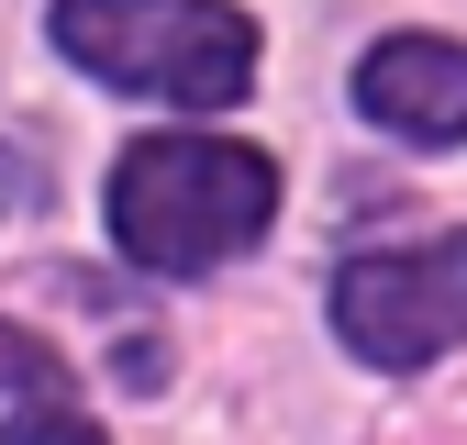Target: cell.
Returning a JSON list of instances; mask_svg holds the SVG:
<instances>
[{
  "label": "cell",
  "mask_w": 467,
  "mask_h": 445,
  "mask_svg": "<svg viewBox=\"0 0 467 445\" xmlns=\"http://www.w3.org/2000/svg\"><path fill=\"white\" fill-rule=\"evenodd\" d=\"M0 389H67V357L34 346L23 323H0Z\"/></svg>",
  "instance_id": "cell-6"
},
{
  "label": "cell",
  "mask_w": 467,
  "mask_h": 445,
  "mask_svg": "<svg viewBox=\"0 0 467 445\" xmlns=\"http://www.w3.org/2000/svg\"><path fill=\"white\" fill-rule=\"evenodd\" d=\"M56 45L89 78L179 111H223L256 78V23L234 0H56Z\"/></svg>",
  "instance_id": "cell-2"
},
{
  "label": "cell",
  "mask_w": 467,
  "mask_h": 445,
  "mask_svg": "<svg viewBox=\"0 0 467 445\" xmlns=\"http://www.w3.org/2000/svg\"><path fill=\"white\" fill-rule=\"evenodd\" d=\"M12 445H100V423L78 412V389H34V412H12Z\"/></svg>",
  "instance_id": "cell-5"
},
{
  "label": "cell",
  "mask_w": 467,
  "mask_h": 445,
  "mask_svg": "<svg viewBox=\"0 0 467 445\" xmlns=\"http://www.w3.org/2000/svg\"><path fill=\"white\" fill-rule=\"evenodd\" d=\"M278 212V167L256 145L223 134H145L111 167V245L156 278H201L223 256H245Z\"/></svg>",
  "instance_id": "cell-1"
},
{
  "label": "cell",
  "mask_w": 467,
  "mask_h": 445,
  "mask_svg": "<svg viewBox=\"0 0 467 445\" xmlns=\"http://www.w3.org/2000/svg\"><path fill=\"white\" fill-rule=\"evenodd\" d=\"M357 111L412 145H467V45L456 34H389L357 56Z\"/></svg>",
  "instance_id": "cell-4"
},
{
  "label": "cell",
  "mask_w": 467,
  "mask_h": 445,
  "mask_svg": "<svg viewBox=\"0 0 467 445\" xmlns=\"http://www.w3.org/2000/svg\"><path fill=\"white\" fill-rule=\"evenodd\" d=\"M334 334L368 367H434L445 346H467V234L345 256L334 267Z\"/></svg>",
  "instance_id": "cell-3"
}]
</instances>
